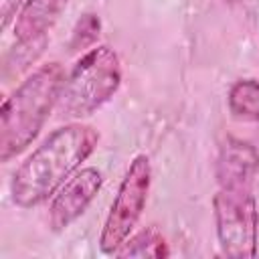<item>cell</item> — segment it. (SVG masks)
<instances>
[{
  "label": "cell",
  "mask_w": 259,
  "mask_h": 259,
  "mask_svg": "<svg viewBox=\"0 0 259 259\" xmlns=\"http://www.w3.org/2000/svg\"><path fill=\"white\" fill-rule=\"evenodd\" d=\"M69 0H26L16 14L14 36L16 40L47 38L49 30L65 10Z\"/></svg>",
  "instance_id": "obj_8"
},
{
  "label": "cell",
  "mask_w": 259,
  "mask_h": 259,
  "mask_svg": "<svg viewBox=\"0 0 259 259\" xmlns=\"http://www.w3.org/2000/svg\"><path fill=\"white\" fill-rule=\"evenodd\" d=\"M150 180H152V168L148 156L140 154L132 160L117 194L111 202L109 214L105 219L99 247L103 253H115L134 231L138 219L142 217V210L148 200L150 192Z\"/></svg>",
  "instance_id": "obj_5"
},
{
  "label": "cell",
  "mask_w": 259,
  "mask_h": 259,
  "mask_svg": "<svg viewBox=\"0 0 259 259\" xmlns=\"http://www.w3.org/2000/svg\"><path fill=\"white\" fill-rule=\"evenodd\" d=\"M99 28H101L99 18L95 14H85L73 30V36H71V42H69L71 51H79V49H85V47L93 45L99 36Z\"/></svg>",
  "instance_id": "obj_12"
},
{
  "label": "cell",
  "mask_w": 259,
  "mask_h": 259,
  "mask_svg": "<svg viewBox=\"0 0 259 259\" xmlns=\"http://www.w3.org/2000/svg\"><path fill=\"white\" fill-rule=\"evenodd\" d=\"M101 188V174L95 168L77 170L53 196L49 208V225L53 231H63L75 223L91 204Z\"/></svg>",
  "instance_id": "obj_6"
},
{
  "label": "cell",
  "mask_w": 259,
  "mask_h": 259,
  "mask_svg": "<svg viewBox=\"0 0 259 259\" xmlns=\"http://www.w3.org/2000/svg\"><path fill=\"white\" fill-rule=\"evenodd\" d=\"M257 174H259L257 150L249 142H243L239 138H227L217 160L219 188L253 190Z\"/></svg>",
  "instance_id": "obj_7"
},
{
  "label": "cell",
  "mask_w": 259,
  "mask_h": 259,
  "mask_svg": "<svg viewBox=\"0 0 259 259\" xmlns=\"http://www.w3.org/2000/svg\"><path fill=\"white\" fill-rule=\"evenodd\" d=\"M229 109L237 119L259 121V83L255 79H239L229 91Z\"/></svg>",
  "instance_id": "obj_9"
},
{
  "label": "cell",
  "mask_w": 259,
  "mask_h": 259,
  "mask_svg": "<svg viewBox=\"0 0 259 259\" xmlns=\"http://www.w3.org/2000/svg\"><path fill=\"white\" fill-rule=\"evenodd\" d=\"M20 0H0V14H2V28L8 26V22L12 20V14L16 12Z\"/></svg>",
  "instance_id": "obj_13"
},
{
  "label": "cell",
  "mask_w": 259,
  "mask_h": 259,
  "mask_svg": "<svg viewBox=\"0 0 259 259\" xmlns=\"http://www.w3.org/2000/svg\"><path fill=\"white\" fill-rule=\"evenodd\" d=\"M99 142V134L85 123H67L55 130L14 172L10 182L12 202L32 208L55 194L87 160Z\"/></svg>",
  "instance_id": "obj_1"
},
{
  "label": "cell",
  "mask_w": 259,
  "mask_h": 259,
  "mask_svg": "<svg viewBox=\"0 0 259 259\" xmlns=\"http://www.w3.org/2000/svg\"><path fill=\"white\" fill-rule=\"evenodd\" d=\"M121 83V65L113 49L95 47L87 51L65 77L55 111L63 119L91 115L113 97Z\"/></svg>",
  "instance_id": "obj_3"
},
{
  "label": "cell",
  "mask_w": 259,
  "mask_h": 259,
  "mask_svg": "<svg viewBox=\"0 0 259 259\" xmlns=\"http://www.w3.org/2000/svg\"><path fill=\"white\" fill-rule=\"evenodd\" d=\"M63 67L53 61L28 75L0 109V160L8 162L38 136L55 109L63 85Z\"/></svg>",
  "instance_id": "obj_2"
},
{
  "label": "cell",
  "mask_w": 259,
  "mask_h": 259,
  "mask_svg": "<svg viewBox=\"0 0 259 259\" xmlns=\"http://www.w3.org/2000/svg\"><path fill=\"white\" fill-rule=\"evenodd\" d=\"M217 237L229 257H255L259 214L253 190L219 188L212 200Z\"/></svg>",
  "instance_id": "obj_4"
},
{
  "label": "cell",
  "mask_w": 259,
  "mask_h": 259,
  "mask_svg": "<svg viewBox=\"0 0 259 259\" xmlns=\"http://www.w3.org/2000/svg\"><path fill=\"white\" fill-rule=\"evenodd\" d=\"M113 255L117 257H166L168 255V243L164 235L156 227H148L140 231L136 237L125 241Z\"/></svg>",
  "instance_id": "obj_10"
},
{
  "label": "cell",
  "mask_w": 259,
  "mask_h": 259,
  "mask_svg": "<svg viewBox=\"0 0 259 259\" xmlns=\"http://www.w3.org/2000/svg\"><path fill=\"white\" fill-rule=\"evenodd\" d=\"M47 47V38H36V40H18L16 47H12V51L6 57L4 63V73L10 75H18L20 71H24L28 65H32L38 55L42 53V49Z\"/></svg>",
  "instance_id": "obj_11"
}]
</instances>
